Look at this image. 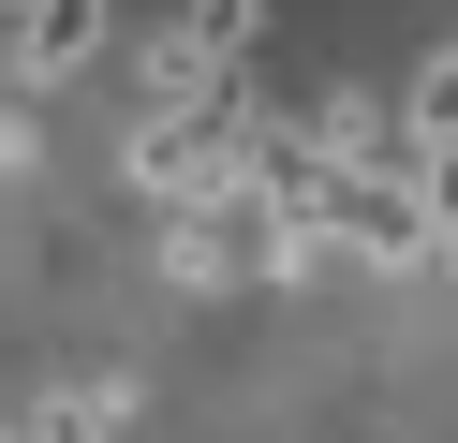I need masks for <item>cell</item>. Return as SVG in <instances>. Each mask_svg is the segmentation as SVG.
I'll use <instances>...</instances> for the list:
<instances>
[{"instance_id":"6da1fadb","label":"cell","mask_w":458,"mask_h":443,"mask_svg":"<svg viewBox=\"0 0 458 443\" xmlns=\"http://www.w3.org/2000/svg\"><path fill=\"white\" fill-rule=\"evenodd\" d=\"M267 266H281V222H267L251 192L163 222V281H178V295H237V281H267Z\"/></svg>"},{"instance_id":"5b68a950","label":"cell","mask_w":458,"mask_h":443,"mask_svg":"<svg viewBox=\"0 0 458 443\" xmlns=\"http://www.w3.org/2000/svg\"><path fill=\"white\" fill-rule=\"evenodd\" d=\"M178 30L222 59V74H251V30H267V0H178Z\"/></svg>"},{"instance_id":"3957f363","label":"cell","mask_w":458,"mask_h":443,"mask_svg":"<svg viewBox=\"0 0 458 443\" xmlns=\"http://www.w3.org/2000/svg\"><path fill=\"white\" fill-rule=\"evenodd\" d=\"M15 443H119V384H45Z\"/></svg>"},{"instance_id":"277c9868","label":"cell","mask_w":458,"mask_h":443,"mask_svg":"<svg viewBox=\"0 0 458 443\" xmlns=\"http://www.w3.org/2000/svg\"><path fill=\"white\" fill-rule=\"evenodd\" d=\"M399 133H414V148H458V45H428L414 74H399Z\"/></svg>"},{"instance_id":"8992f818","label":"cell","mask_w":458,"mask_h":443,"mask_svg":"<svg viewBox=\"0 0 458 443\" xmlns=\"http://www.w3.org/2000/svg\"><path fill=\"white\" fill-rule=\"evenodd\" d=\"M414 207H428V251L458 266V148H428V163H414Z\"/></svg>"},{"instance_id":"52a82bcc","label":"cell","mask_w":458,"mask_h":443,"mask_svg":"<svg viewBox=\"0 0 458 443\" xmlns=\"http://www.w3.org/2000/svg\"><path fill=\"white\" fill-rule=\"evenodd\" d=\"M15 15H30V0H15Z\"/></svg>"},{"instance_id":"7a4b0ae2","label":"cell","mask_w":458,"mask_h":443,"mask_svg":"<svg viewBox=\"0 0 458 443\" xmlns=\"http://www.w3.org/2000/svg\"><path fill=\"white\" fill-rule=\"evenodd\" d=\"M89 59H104V0H30L0 74H15V89H60V74H89Z\"/></svg>"}]
</instances>
